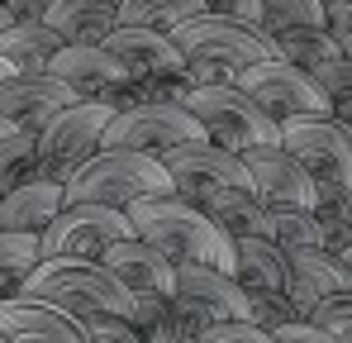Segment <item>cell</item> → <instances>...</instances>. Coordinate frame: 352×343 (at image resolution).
Wrapping results in <instances>:
<instances>
[{
  "mask_svg": "<svg viewBox=\"0 0 352 343\" xmlns=\"http://www.w3.org/2000/svg\"><path fill=\"white\" fill-rule=\"evenodd\" d=\"M133 238L153 243L172 267H214L234 277V238L224 229H214L195 205H186L181 196H148L133 200L129 210Z\"/></svg>",
  "mask_w": 352,
  "mask_h": 343,
  "instance_id": "cell-1",
  "label": "cell"
},
{
  "mask_svg": "<svg viewBox=\"0 0 352 343\" xmlns=\"http://www.w3.org/2000/svg\"><path fill=\"white\" fill-rule=\"evenodd\" d=\"M167 39L181 53L186 72H190V86H224V81H234L238 72L276 57V43L262 29L234 24V19H214V14H200V19L181 24Z\"/></svg>",
  "mask_w": 352,
  "mask_h": 343,
  "instance_id": "cell-2",
  "label": "cell"
},
{
  "mask_svg": "<svg viewBox=\"0 0 352 343\" xmlns=\"http://www.w3.org/2000/svg\"><path fill=\"white\" fill-rule=\"evenodd\" d=\"M19 295L53 305L62 315H72L76 324H91V320H129V305H133V295L100 262H76V258H43Z\"/></svg>",
  "mask_w": 352,
  "mask_h": 343,
  "instance_id": "cell-3",
  "label": "cell"
},
{
  "mask_svg": "<svg viewBox=\"0 0 352 343\" xmlns=\"http://www.w3.org/2000/svg\"><path fill=\"white\" fill-rule=\"evenodd\" d=\"M148 196H176L172 172L148 153H96L62 181V205H105L129 210Z\"/></svg>",
  "mask_w": 352,
  "mask_h": 343,
  "instance_id": "cell-4",
  "label": "cell"
},
{
  "mask_svg": "<svg viewBox=\"0 0 352 343\" xmlns=\"http://www.w3.org/2000/svg\"><path fill=\"white\" fill-rule=\"evenodd\" d=\"M186 114L205 129V143L224 148V153H248V148H272L281 143V124L272 114H262L243 91L224 86H190L186 91Z\"/></svg>",
  "mask_w": 352,
  "mask_h": 343,
  "instance_id": "cell-5",
  "label": "cell"
},
{
  "mask_svg": "<svg viewBox=\"0 0 352 343\" xmlns=\"http://www.w3.org/2000/svg\"><path fill=\"white\" fill-rule=\"evenodd\" d=\"M205 143V129L186 114V105H138V110L110 114L100 134V153H148L167 158L176 148Z\"/></svg>",
  "mask_w": 352,
  "mask_h": 343,
  "instance_id": "cell-6",
  "label": "cell"
},
{
  "mask_svg": "<svg viewBox=\"0 0 352 343\" xmlns=\"http://www.w3.org/2000/svg\"><path fill=\"white\" fill-rule=\"evenodd\" d=\"M281 148L309 172L314 191L352 196V129L343 119H291L281 124Z\"/></svg>",
  "mask_w": 352,
  "mask_h": 343,
  "instance_id": "cell-7",
  "label": "cell"
},
{
  "mask_svg": "<svg viewBox=\"0 0 352 343\" xmlns=\"http://www.w3.org/2000/svg\"><path fill=\"white\" fill-rule=\"evenodd\" d=\"M229 86L243 91L257 110L272 114L276 124H291V119H329V114H333V110H329V101H324V91L314 86V76H305V72L286 67L281 57L238 72Z\"/></svg>",
  "mask_w": 352,
  "mask_h": 343,
  "instance_id": "cell-8",
  "label": "cell"
},
{
  "mask_svg": "<svg viewBox=\"0 0 352 343\" xmlns=\"http://www.w3.org/2000/svg\"><path fill=\"white\" fill-rule=\"evenodd\" d=\"M172 305L186 339H200L214 324H248V291L214 267H176Z\"/></svg>",
  "mask_w": 352,
  "mask_h": 343,
  "instance_id": "cell-9",
  "label": "cell"
},
{
  "mask_svg": "<svg viewBox=\"0 0 352 343\" xmlns=\"http://www.w3.org/2000/svg\"><path fill=\"white\" fill-rule=\"evenodd\" d=\"M110 114L115 110L100 105V101H76V105H67L62 114H53L48 129L38 134V176L62 186L86 158H96Z\"/></svg>",
  "mask_w": 352,
  "mask_h": 343,
  "instance_id": "cell-10",
  "label": "cell"
},
{
  "mask_svg": "<svg viewBox=\"0 0 352 343\" xmlns=\"http://www.w3.org/2000/svg\"><path fill=\"white\" fill-rule=\"evenodd\" d=\"M133 238V225L124 210L105 205H62V215L38 233V258H76L100 262L115 243Z\"/></svg>",
  "mask_w": 352,
  "mask_h": 343,
  "instance_id": "cell-11",
  "label": "cell"
},
{
  "mask_svg": "<svg viewBox=\"0 0 352 343\" xmlns=\"http://www.w3.org/2000/svg\"><path fill=\"white\" fill-rule=\"evenodd\" d=\"M162 167L172 172L176 196L195 210H210L214 200H224L229 191H252V176L243 167L238 153H224L214 143H190V148H176L167 158H157Z\"/></svg>",
  "mask_w": 352,
  "mask_h": 343,
  "instance_id": "cell-12",
  "label": "cell"
},
{
  "mask_svg": "<svg viewBox=\"0 0 352 343\" xmlns=\"http://www.w3.org/2000/svg\"><path fill=\"white\" fill-rule=\"evenodd\" d=\"M100 48L115 57V67L129 76V81L190 86V72H186V62H181V53L172 48L167 34H153V29H124V24H119Z\"/></svg>",
  "mask_w": 352,
  "mask_h": 343,
  "instance_id": "cell-13",
  "label": "cell"
},
{
  "mask_svg": "<svg viewBox=\"0 0 352 343\" xmlns=\"http://www.w3.org/2000/svg\"><path fill=\"white\" fill-rule=\"evenodd\" d=\"M238 158H243V167L252 176V191L262 196L267 210H314V196H319V191H314L309 172L300 167L281 143H272V148H248V153H238Z\"/></svg>",
  "mask_w": 352,
  "mask_h": 343,
  "instance_id": "cell-14",
  "label": "cell"
},
{
  "mask_svg": "<svg viewBox=\"0 0 352 343\" xmlns=\"http://www.w3.org/2000/svg\"><path fill=\"white\" fill-rule=\"evenodd\" d=\"M67 105H76V96L53 81L48 72H34V76H5L0 81V119L10 124V129H24V134H43L48 129V119L62 114Z\"/></svg>",
  "mask_w": 352,
  "mask_h": 343,
  "instance_id": "cell-15",
  "label": "cell"
},
{
  "mask_svg": "<svg viewBox=\"0 0 352 343\" xmlns=\"http://www.w3.org/2000/svg\"><path fill=\"white\" fill-rule=\"evenodd\" d=\"M0 339L5 343H91L86 324H76L72 315H62L43 300H0Z\"/></svg>",
  "mask_w": 352,
  "mask_h": 343,
  "instance_id": "cell-16",
  "label": "cell"
},
{
  "mask_svg": "<svg viewBox=\"0 0 352 343\" xmlns=\"http://www.w3.org/2000/svg\"><path fill=\"white\" fill-rule=\"evenodd\" d=\"M100 267H105L129 295H172L176 291V267L153 248V243H143V238L115 243V248L100 258Z\"/></svg>",
  "mask_w": 352,
  "mask_h": 343,
  "instance_id": "cell-17",
  "label": "cell"
},
{
  "mask_svg": "<svg viewBox=\"0 0 352 343\" xmlns=\"http://www.w3.org/2000/svg\"><path fill=\"white\" fill-rule=\"evenodd\" d=\"M343 291H352V286H348V277H343V267H338L333 253H324V248L286 253V291L281 295L300 310V320H309V310L319 300L343 295Z\"/></svg>",
  "mask_w": 352,
  "mask_h": 343,
  "instance_id": "cell-18",
  "label": "cell"
},
{
  "mask_svg": "<svg viewBox=\"0 0 352 343\" xmlns=\"http://www.w3.org/2000/svg\"><path fill=\"white\" fill-rule=\"evenodd\" d=\"M43 24L67 48H100L119 29V0H58Z\"/></svg>",
  "mask_w": 352,
  "mask_h": 343,
  "instance_id": "cell-19",
  "label": "cell"
},
{
  "mask_svg": "<svg viewBox=\"0 0 352 343\" xmlns=\"http://www.w3.org/2000/svg\"><path fill=\"white\" fill-rule=\"evenodd\" d=\"M48 76L62 81L76 101H105L124 81V72L115 67V57L105 53V48H62L48 62Z\"/></svg>",
  "mask_w": 352,
  "mask_h": 343,
  "instance_id": "cell-20",
  "label": "cell"
},
{
  "mask_svg": "<svg viewBox=\"0 0 352 343\" xmlns=\"http://www.w3.org/2000/svg\"><path fill=\"white\" fill-rule=\"evenodd\" d=\"M62 215V186L58 181H43L34 176L29 186L0 196V233H43Z\"/></svg>",
  "mask_w": 352,
  "mask_h": 343,
  "instance_id": "cell-21",
  "label": "cell"
},
{
  "mask_svg": "<svg viewBox=\"0 0 352 343\" xmlns=\"http://www.w3.org/2000/svg\"><path fill=\"white\" fill-rule=\"evenodd\" d=\"M234 282L248 295L286 291V253L267 238H234Z\"/></svg>",
  "mask_w": 352,
  "mask_h": 343,
  "instance_id": "cell-22",
  "label": "cell"
},
{
  "mask_svg": "<svg viewBox=\"0 0 352 343\" xmlns=\"http://www.w3.org/2000/svg\"><path fill=\"white\" fill-rule=\"evenodd\" d=\"M62 48H67V43H62L43 19H34V24H10V29L0 34V62H5L10 72H19V76L48 72V62H53Z\"/></svg>",
  "mask_w": 352,
  "mask_h": 343,
  "instance_id": "cell-23",
  "label": "cell"
},
{
  "mask_svg": "<svg viewBox=\"0 0 352 343\" xmlns=\"http://www.w3.org/2000/svg\"><path fill=\"white\" fill-rule=\"evenodd\" d=\"M200 0H119V24L124 29H153V34H176L181 24L200 19Z\"/></svg>",
  "mask_w": 352,
  "mask_h": 343,
  "instance_id": "cell-24",
  "label": "cell"
},
{
  "mask_svg": "<svg viewBox=\"0 0 352 343\" xmlns=\"http://www.w3.org/2000/svg\"><path fill=\"white\" fill-rule=\"evenodd\" d=\"M272 43H276V57H281L286 67H295V72H305V76H314L324 62L343 57L338 39H333L329 29H291V34H276Z\"/></svg>",
  "mask_w": 352,
  "mask_h": 343,
  "instance_id": "cell-25",
  "label": "cell"
},
{
  "mask_svg": "<svg viewBox=\"0 0 352 343\" xmlns=\"http://www.w3.org/2000/svg\"><path fill=\"white\" fill-rule=\"evenodd\" d=\"M124 324L143 343H186V329H181V315H176L172 295H133Z\"/></svg>",
  "mask_w": 352,
  "mask_h": 343,
  "instance_id": "cell-26",
  "label": "cell"
},
{
  "mask_svg": "<svg viewBox=\"0 0 352 343\" xmlns=\"http://www.w3.org/2000/svg\"><path fill=\"white\" fill-rule=\"evenodd\" d=\"M200 215L214 229H224L229 238H262V225H267V205L257 191H229L224 200H214Z\"/></svg>",
  "mask_w": 352,
  "mask_h": 343,
  "instance_id": "cell-27",
  "label": "cell"
},
{
  "mask_svg": "<svg viewBox=\"0 0 352 343\" xmlns=\"http://www.w3.org/2000/svg\"><path fill=\"white\" fill-rule=\"evenodd\" d=\"M38 238L34 233H0V300H14L38 267Z\"/></svg>",
  "mask_w": 352,
  "mask_h": 343,
  "instance_id": "cell-28",
  "label": "cell"
},
{
  "mask_svg": "<svg viewBox=\"0 0 352 343\" xmlns=\"http://www.w3.org/2000/svg\"><path fill=\"white\" fill-rule=\"evenodd\" d=\"M262 238L276 243L281 253H305V248H324V229L309 210H267Z\"/></svg>",
  "mask_w": 352,
  "mask_h": 343,
  "instance_id": "cell-29",
  "label": "cell"
},
{
  "mask_svg": "<svg viewBox=\"0 0 352 343\" xmlns=\"http://www.w3.org/2000/svg\"><path fill=\"white\" fill-rule=\"evenodd\" d=\"M34 176H38V138L24 134V129H14V134L0 143V196L29 186Z\"/></svg>",
  "mask_w": 352,
  "mask_h": 343,
  "instance_id": "cell-30",
  "label": "cell"
},
{
  "mask_svg": "<svg viewBox=\"0 0 352 343\" xmlns=\"http://www.w3.org/2000/svg\"><path fill=\"white\" fill-rule=\"evenodd\" d=\"M267 39L291 34V29H324V10L319 0H262V24Z\"/></svg>",
  "mask_w": 352,
  "mask_h": 343,
  "instance_id": "cell-31",
  "label": "cell"
},
{
  "mask_svg": "<svg viewBox=\"0 0 352 343\" xmlns=\"http://www.w3.org/2000/svg\"><path fill=\"white\" fill-rule=\"evenodd\" d=\"M314 86L324 91V101H329V110L333 119H352V62L348 57H333V62H324L319 72H314Z\"/></svg>",
  "mask_w": 352,
  "mask_h": 343,
  "instance_id": "cell-32",
  "label": "cell"
},
{
  "mask_svg": "<svg viewBox=\"0 0 352 343\" xmlns=\"http://www.w3.org/2000/svg\"><path fill=\"white\" fill-rule=\"evenodd\" d=\"M309 324H314V329H324L333 343H352V291L319 300V305L309 310Z\"/></svg>",
  "mask_w": 352,
  "mask_h": 343,
  "instance_id": "cell-33",
  "label": "cell"
},
{
  "mask_svg": "<svg viewBox=\"0 0 352 343\" xmlns=\"http://www.w3.org/2000/svg\"><path fill=\"white\" fill-rule=\"evenodd\" d=\"M295 320H300V310H295L281 291H272V295H248V324H257L262 334H276L281 324H295Z\"/></svg>",
  "mask_w": 352,
  "mask_h": 343,
  "instance_id": "cell-34",
  "label": "cell"
},
{
  "mask_svg": "<svg viewBox=\"0 0 352 343\" xmlns=\"http://www.w3.org/2000/svg\"><path fill=\"white\" fill-rule=\"evenodd\" d=\"M200 10L205 14H214V19H234V24H262V0H200Z\"/></svg>",
  "mask_w": 352,
  "mask_h": 343,
  "instance_id": "cell-35",
  "label": "cell"
},
{
  "mask_svg": "<svg viewBox=\"0 0 352 343\" xmlns=\"http://www.w3.org/2000/svg\"><path fill=\"white\" fill-rule=\"evenodd\" d=\"M200 343H272V334H262L257 324H214L200 334Z\"/></svg>",
  "mask_w": 352,
  "mask_h": 343,
  "instance_id": "cell-36",
  "label": "cell"
},
{
  "mask_svg": "<svg viewBox=\"0 0 352 343\" xmlns=\"http://www.w3.org/2000/svg\"><path fill=\"white\" fill-rule=\"evenodd\" d=\"M86 339L91 343H143L124 320H91V324H86Z\"/></svg>",
  "mask_w": 352,
  "mask_h": 343,
  "instance_id": "cell-37",
  "label": "cell"
},
{
  "mask_svg": "<svg viewBox=\"0 0 352 343\" xmlns=\"http://www.w3.org/2000/svg\"><path fill=\"white\" fill-rule=\"evenodd\" d=\"M319 10H324V29L333 39H348L352 34V0H319Z\"/></svg>",
  "mask_w": 352,
  "mask_h": 343,
  "instance_id": "cell-38",
  "label": "cell"
},
{
  "mask_svg": "<svg viewBox=\"0 0 352 343\" xmlns=\"http://www.w3.org/2000/svg\"><path fill=\"white\" fill-rule=\"evenodd\" d=\"M272 343H333L324 329H314L309 320H295V324H281L276 334H272Z\"/></svg>",
  "mask_w": 352,
  "mask_h": 343,
  "instance_id": "cell-39",
  "label": "cell"
},
{
  "mask_svg": "<svg viewBox=\"0 0 352 343\" xmlns=\"http://www.w3.org/2000/svg\"><path fill=\"white\" fill-rule=\"evenodd\" d=\"M5 5V14L14 19V24H34V19H43L58 0H0Z\"/></svg>",
  "mask_w": 352,
  "mask_h": 343,
  "instance_id": "cell-40",
  "label": "cell"
},
{
  "mask_svg": "<svg viewBox=\"0 0 352 343\" xmlns=\"http://www.w3.org/2000/svg\"><path fill=\"white\" fill-rule=\"evenodd\" d=\"M338 267H343V277H348V286H352V243L338 253Z\"/></svg>",
  "mask_w": 352,
  "mask_h": 343,
  "instance_id": "cell-41",
  "label": "cell"
},
{
  "mask_svg": "<svg viewBox=\"0 0 352 343\" xmlns=\"http://www.w3.org/2000/svg\"><path fill=\"white\" fill-rule=\"evenodd\" d=\"M338 48H343V57L352 62V34H348V39H338Z\"/></svg>",
  "mask_w": 352,
  "mask_h": 343,
  "instance_id": "cell-42",
  "label": "cell"
},
{
  "mask_svg": "<svg viewBox=\"0 0 352 343\" xmlns=\"http://www.w3.org/2000/svg\"><path fill=\"white\" fill-rule=\"evenodd\" d=\"M10 24H14V19H10V14H5V5H0V34H5Z\"/></svg>",
  "mask_w": 352,
  "mask_h": 343,
  "instance_id": "cell-43",
  "label": "cell"
},
{
  "mask_svg": "<svg viewBox=\"0 0 352 343\" xmlns=\"http://www.w3.org/2000/svg\"><path fill=\"white\" fill-rule=\"evenodd\" d=\"M10 134H14V129H10V124H5V119H0V143H5V138H10Z\"/></svg>",
  "mask_w": 352,
  "mask_h": 343,
  "instance_id": "cell-44",
  "label": "cell"
},
{
  "mask_svg": "<svg viewBox=\"0 0 352 343\" xmlns=\"http://www.w3.org/2000/svg\"><path fill=\"white\" fill-rule=\"evenodd\" d=\"M5 76H14V72H10V67H5V62H0V81H5Z\"/></svg>",
  "mask_w": 352,
  "mask_h": 343,
  "instance_id": "cell-45",
  "label": "cell"
},
{
  "mask_svg": "<svg viewBox=\"0 0 352 343\" xmlns=\"http://www.w3.org/2000/svg\"><path fill=\"white\" fill-rule=\"evenodd\" d=\"M186 343H200V339H186Z\"/></svg>",
  "mask_w": 352,
  "mask_h": 343,
  "instance_id": "cell-46",
  "label": "cell"
},
{
  "mask_svg": "<svg viewBox=\"0 0 352 343\" xmlns=\"http://www.w3.org/2000/svg\"><path fill=\"white\" fill-rule=\"evenodd\" d=\"M348 129H352V119H348Z\"/></svg>",
  "mask_w": 352,
  "mask_h": 343,
  "instance_id": "cell-47",
  "label": "cell"
},
{
  "mask_svg": "<svg viewBox=\"0 0 352 343\" xmlns=\"http://www.w3.org/2000/svg\"><path fill=\"white\" fill-rule=\"evenodd\" d=\"M0 343H5V339H0Z\"/></svg>",
  "mask_w": 352,
  "mask_h": 343,
  "instance_id": "cell-48",
  "label": "cell"
}]
</instances>
